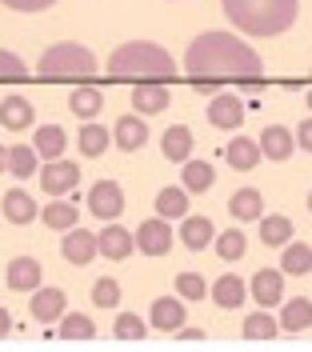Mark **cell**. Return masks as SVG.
<instances>
[{
  "label": "cell",
  "instance_id": "6da1fadb",
  "mask_svg": "<svg viewBox=\"0 0 312 352\" xmlns=\"http://www.w3.org/2000/svg\"><path fill=\"white\" fill-rule=\"evenodd\" d=\"M184 72L192 80H256L265 60L232 32H201L184 52Z\"/></svg>",
  "mask_w": 312,
  "mask_h": 352
},
{
  "label": "cell",
  "instance_id": "7a4b0ae2",
  "mask_svg": "<svg viewBox=\"0 0 312 352\" xmlns=\"http://www.w3.org/2000/svg\"><path fill=\"white\" fill-rule=\"evenodd\" d=\"M224 16L248 36H280L296 21V0H221Z\"/></svg>",
  "mask_w": 312,
  "mask_h": 352
},
{
  "label": "cell",
  "instance_id": "3957f363",
  "mask_svg": "<svg viewBox=\"0 0 312 352\" xmlns=\"http://www.w3.org/2000/svg\"><path fill=\"white\" fill-rule=\"evenodd\" d=\"M172 72H177V60L153 41H129L109 56V76H140V80L160 76L164 80Z\"/></svg>",
  "mask_w": 312,
  "mask_h": 352
},
{
  "label": "cell",
  "instance_id": "277c9868",
  "mask_svg": "<svg viewBox=\"0 0 312 352\" xmlns=\"http://www.w3.org/2000/svg\"><path fill=\"white\" fill-rule=\"evenodd\" d=\"M41 76H92L96 72V56H92L85 44H52L45 56H41V65H36Z\"/></svg>",
  "mask_w": 312,
  "mask_h": 352
},
{
  "label": "cell",
  "instance_id": "5b68a950",
  "mask_svg": "<svg viewBox=\"0 0 312 352\" xmlns=\"http://www.w3.org/2000/svg\"><path fill=\"white\" fill-rule=\"evenodd\" d=\"M89 212L100 220H116L124 212V192L116 180H96L89 188Z\"/></svg>",
  "mask_w": 312,
  "mask_h": 352
},
{
  "label": "cell",
  "instance_id": "8992f818",
  "mask_svg": "<svg viewBox=\"0 0 312 352\" xmlns=\"http://www.w3.org/2000/svg\"><path fill=\"white\" fill-rule=\"evenodd\" d=\"M80 184V168L72 164V160H48L45 168H41V188H45L48 197H65V192H72Z\"/></svg>",
  "mask_w": 312,
  "mask_h": 352
},
{
  "label": "cell",
  "instance_id": "52a82bcc",
  "mask_svg": "<svg viewBox=\"0 0 312 352\" xmlns=\"http://www.w3.org/2000/svg\"><path fill=\"white\" fill-rule=\"evenodd\" d=\"M136 248H140L144 256H164V252L172 248V228H168V220L164 217L144 220V224L136 228Z\"/></svg>",
  "mask_w": 312,
  "mask_h": 352
},
{
  "label": "cell",
  "instance_id": "ba28073f",
  "mask_svg": "<svg viewBox=\"0 0 312 352\" xmlns=\"http://www.w3.org/2000/svg\"><path fill=\"white\" fill-rule=\"evenodd\" d=\"M68 264H89L96 252H100V236H92L85 228H68L65 232V244H60Z\"/></svg>",
  "mask_w": 312,
  "mask_h": 352
},
{
  "label": "cell",
  "instance_id": "9c48e42d",
  "mask_svg": "<svg viewBox=\"0 0 312 352\" xmlns=\"http://www.w3.org/2000/svg\"><path fill=\"white\" fill-rule=\"evenodd\" d=\"M136 252V232L129 228H120V224H112L100 232V256H109V261H129Z\"/></svg>",
  "mask_w": 312,
  "mask_h": 352
},
{
  "label": "cell",
  "instance_id": "30bf717a",
  "mask_svg": "<svg viewBox=\"0 0 312 352\" xmlns=\"http://www.w3.org/2000/svg\"><path fill=\"white\" fill-rule=\"evenodd\" d=\"M184 312H188V308L180 305L177 296H160V300H153L148 324H153L156 332H177V329H184Z\"/></svg>",
  "mask_w": 312,
  "mask_h": 352
},
{
  "label": "cell",
  "instance_id": "8fae6325",
  "mask_svg": "<svg viewBox=\"0 0 312 352\" xmlns=\"http://www.w3.org/2000/svg\"><path fill=\"white\" fill-rule=\"evenodd\" d=\"M208 120H212L216 129H241V120H245V104H241V96H232V92L212 96V104H208Z\"/></svg>",
  "mask_w": 312,
  "mask_h": 352
},
{
  "label": "cell",
  "instance_id": "7c38bea8",
  "mask_svg": "<svg viewBox=\"0 0 312 352\" xmlns=\"http://www.w3.org/2000/svg\"><path fill=\"white\" fill-rule=\"evenodd\" d=\"M112 140H116L120 153H136V148H144V140H148V124H144L140 116H120V120L112 124Z\"/></svg>",
  "mask_w": 312,
  "mask_h": 352
},
{
  "label": "cell",
  "instance_id": "4fadbf2b",
  "mask_svg": "<svg viewBox=\"0 0 312 352\" xmlns=\"http://www.w3.org/2000/svg\"><path fill=\"white\" fill-rule=\"evenodd\" d=\"M252 296H256L260 308H276L285 300V276L272 272V268H260V272L252 276Z\"/></svg>",
  "mask_w": 312,
  "mask_h": 352
},
{
  "label": "cell",
  "instance_id": "5bb4252c",
  "mask_svg": "<svg viewBox=\"0 0 312 352\" xmlns=\"http://www.w3.org/2000/svg\"><path fill=\"white\" fill-rule=\"evenodd\" d=\"M28 308H32V320L52 324V320H60V316H65V292H60V288H36Z\"/></svg>",
  "mask_w": 312,
  "mask_h": 352
},
{
  "label": "cell",
  "instance_id": "9a60e30c",
  "mask_svg": "<svg viewBox=\"0 0 312 352\" xmlns=\"http://www.w3.org/2000/svg\"><path fill=\"white\" fill-rule=\"evenodd\" d=\"M216 241V228L208 217H180V244H188L192 252H201Z\"/></svg>",
  "mask_w": 312,
  "mask_h": 352
},
{
  "label": "cell",
  "instance_id": "2e32d148",
  "mask_svg": "<svg viewBox=\"0 0 312 352\" xmlns=\"http://www.w3.org/2000/svg\"><path fill=\"white\" fill-rule=\"evenodd\" d=\"M224 156H228V164L236 168V173H248V168H256L260 164V156H265V148H260V140H248V136H236L228 148H224Z\"/></svg>",
  "mask_w": 312,
  "mask_h": 352
},
{
  "label": "cell",
  "instance_id": "e0dca14e",
  "mask_svg": "<svg viewBox=\"0 0 312 352\" xmlns=\"http://www.w3.org/2000/svg\"><path fill=\"white\" fill-rule=\"evenodd\" d=\"M260 148H265L268 160H289L292 148H296V136H292L285 124H268V129L260 132Z\"/></svg>",
  "mask_w": 312,
  "mask_h": 352
},
{
  "label": "cell",
  "instance_id": "ac0fdd59",
  "mask_svg": "<svg viewBox=\"0 0 312 352\" xmlns=\"http://www.w3.org/2000/svg\"><path fill=\"white\" fill-rule=\"evenodd\" d=\"M8 288H16V292H36V288H41V264L32 261V256H16V261L8 264Z\"/></svg>",
  "mask_w": 312,
  "mask_h": 352
},
{
  "label": "cell",
  "instance_id": "d6986e66",
  "mask_svg": "<svg viewBox=\"0 0 312 352\" xmlns=\"http://www.w3.org/2000/svg\"><path fill=\"white\" fill-rule=\"evenodd\" d=\"M0 124L12 129V132L32 129V104H28L24 96H4V100H0Z\"/></svg>",
  "mask_w": 312,
  "mask_h": 352
},
{
  "label": "cell",
  "instance_id": "ffe728a7",
  "mask_svg": "<svg viewBox=\"0 0 312 352\" xmlns=\"http://www.w3.org/2000/svg\"><path fill=\"white\" fill-rule=\"evenodd\" d=\"M168 88L164 85H136L133 88V109L144 112V116H153V112H164L168 109Z\"/></svg>",
  "mask_w": 312,
  "mask_h": 352
},
{
  "label": "cell",
  "instance_id": "44dd1931",
  "mask_svg": "<svg viewBox=\"0 0 312 352\" xmlns=\"http://www.w3.org/2000/svg\"><path fill=\"white\" fill-rule=\"evenodd\" d=\"M160 148H164L168 160H177V164L192 160V132L184 129V124H172V129L160 136Z\"/></svg>",
  "mask_w": 312,
  "mask_h": 352
},
{
  "label": "cell",
  "instance_id": "7402d4cb",
  "mask_svg": "<svg viewBox=\"0 0 312 352\" xmlns=\"http://www.w3.org/2000/svg\"><path fill=\"white\" fill-rule=\"evenodd\" d=\"M60 340L68 344H89L92 336H96V324H92V316H80V312H65L60 316V332H56Z\"/></svg>",
  "mask_w": 312,
  "mask_h": 352
},
{
  "label": "cell",
  "instance_id": "603a6c76",
  "mask_svg": "<svg viewBox=\"0 0 312 352\" xmlns=\"http://www.w3.org/2000/svg\"><path fill=\"white\" fill-rule=\"evenodd\" d=\"M228 212L236 220H260L265 217V197L256 188H241V192H232V200H228Z\"/></svg>",
  "mask_w": 312,
  "mask_h": 352
},
{
  "label": "cell",
  "instance_id": "cb8c5ba5",
  "mask_svg": "<svg viewBox=\"0 0 312 352\" xmlns=\"http://www.w3.org/2000/svg\"><path fill=\"white\" fill-rule=\"evenodd\" d=\"M280 272L289 276H309L312 272V244H285V256H280Z\"/></svg>",
  "mask_w": 312,
  "mask_h": 352
},
{
  "label": "cell",
  "instance_id": "d4e9b609",
  "mask_svg": "<svg viewBox=\"0 0 312 352\" xmlns=\"http://www.w3.org/2000/svg\"><path fill=\"white\" fill-rule=\"evenodd\" d=\"M4 217L12 220V224H28V220L41 217V212H36V204H32V197H28V192H21V188H8V192H4Z\"/></svg>",
  "mask_w": 312,
  "mask_h": 352
},
{
  "label": "cell",
  "instance_id": "484cf974",
  "mask_svg": "<svg viewBox=\"0 0 312 352\" xmlns=\"http://www.w3.org/2000/svg\"><path fill=\"white\" fill-rule=\"evenodd\" d=\"M65 129L60 124H45V129H36V136H32V148L45 156V160H56V156L65 153Z\"/></svg>",
  "mask_w": 312,
  "mask_h": 352
},
{
  "label": "cell",
  "instance_id": "4316f807",
  "mask_svg": "<svg viewBox=\"0 0 312 352\" xmlns=\"http://www.w3.org/2000/svg\"><path fill=\"white\" fill-rule=\"evenodd\" d=\"M156 212L164 220L188 217V188H160L156 192Z\"/></svg>",
  "mask_w": 312,
  "mask_h": 352
},
{
  "label": "cell",
  "instance_id": "83f0119b",
  "mask_svg": "<svg viewBox=\"0 0 312 352\" xmlns=\"http://www.w3.org/2000/svg\"><path fill=\"white\" fill-rule=\"evenodd\" d=\"M309 324H312V300H304V296L289 300L285 312H280V329L285 332H304Z\"/></svg>",
  "mask_w": 312,
  "mask_h": 352
},
{
  "label": "cell",
  "instance_id": "f1b7e54d",
  "mask_svg": "<svg viewBox=\"0 0 312 352\" xmlns=\"http://www.w3.org/2000/svg\"><path fill=\"white\" fill-rule=\"evenodd\" d=\"M276 332H280V320H272L268 312H248L245 316V340L265 344V340H276Z\"/></svg>",
  "mask_w": 312,
  "mask_h": 352
},
{
  "label": "cell",
  "instance_id": "f546056e",
  "mask_svg": "<svg viewBox=\"0 0 312 352\" xmlns=\"http://www.w3.org/2000/svg\"><path fill=\"white\" fill-rule=\"evenodd\" d=\"M248 296V288L241 285V276H221L216 285H212V300L221 308H241Z\"/></svg>",
  "mask_w": 312,
  "mask_h": 352
},
{
  "label": "cell",
  "instance_id": "4dcf8cb0",
  "mask_svg": "<svg viewBox=\"0 0 312 352\" xmlns=\"http://www.w3.org/2000/svg\"><path fill=\"white\" fill-rule=\"evenodd\" d=\"M212 180H216V173L208 160H184V188L188 192H208Z\"/></svg>",
  "mask_w": 312,
  "mask_h": 352
},
{
  "label": "cell",
  "instance_id": "1f68e13d",
  "mask_svg": "<svg viewBox=\"0 0 312 352\" xmlns=\"http://www.w3.org/2000/svg\"><path fill=\"white\" fill-rule=\"evenodd\" d=\"M76 144H80V153L85 156H100L112 144V132L104 129V124H85L80 136H76Z\"/></svg>",
  "mask_w": 312,
  "mask_h": 352
},
{
  "label": "cell",
  "instance_id": "d6a6232c",
  "mask_svg": "<svg viewBox=\"0 0 312 352\" xmlns=\"http://www.w3.org/2000/svg\"><path fill=\"white\" fill-rule=\"evenodd\" d=\"M36 148L32 144H16V148H8V173L16 176V180H28V176L36 173Z\"/></svg>",
  "mask_w": 312,
  "mask_h": 352
},
{
  "label": "cell",
  "instance_id": "836d02e7",
  "mask_svg": "<svg viewBox=\"0 0 312 352\" xmlns=\"http://www.w3.org/2000/svg\"><path fill=\"white\" fill-rule=\"evenodd\" d=\"M100 104H104V96H100V88H92V85H80L68 96V109L76 112V116H96Z\"/></svg>",
  "mask_w": 312,
  "mask_h": 352
},
{
  "label": "cell",
  "instance_id": "e575fe53",
  "mask_svg": "<svg viewBox=\"0 0 312 352\" xmlns=\"http://www.w3.org/2000/svg\"><path fill=\"white\" fill-rule=\"evenodd\" d=\"M260 241L272 248V244H285L292 241V220L289 217H260Z\"/></svg>",
  "mask_w": 312,
  "mask_h": 352
},
{
  "label": "cell",
  "instance_id": "d590c367",
  "mask_svg": "<svg viewBox=\"0 0 312 352\" xmlns=\"http://www.w3.org/2000/svg\"><path fill=\"white\" fill-rule=\"evenodd\" d=\"M76 217H80V212H76L72 204H65V200H52L45 212H41V220H45L48 228H56V232H68V228H76Z\"/></svg>",
  "mask_w": 312,
  "mask_h": 352
},
{
  "label": "cell",
  "instance_id": "8d00e7d4",
  "mask_svg": "<svg viewBox=\"0 0 312 352\" xmlns=\"http://www.w3.org/2000/svg\"><path fill=\"white\" fill-rule=\"evenodd\" d=\"M245 248H248V241H245V232H241V228L216 232V256H221V261H241V256H245Z\"/></svg>",
  "mask_w": 312,
  "mask_h": 352
},
{
  "label": "cell",
  "instance_id": "74e56055",
  "mask_svg": "<svg viewBox=\"0 0 312 352\" xmlns=\"http://www.w3.org/2000/svg\"><path fill=\"white\" fill-rule=\"evenodd\" d=\"M92 305L96 308H116L120 305V285H116L112 276H100V280L92 285Z\"/></svg>",
  "mask_w": 312,
  "mask_h": 352
},
{
  "label": "cell",
  "instance_id": "f35d334b",
  "mask_svg": "<svg viewBox=\"0 0 312 352\" xmlns=\"http://www.w3.org/2000/svg\"><path fill=\"white\" fill-rule=\"evenodd\" d=\"M144 320H140V316H136V312H120V316H116V340H144Z\"/></svg>",
  "mask_w": 312,
  "mask_h": 352
},
{
  "label": "cell",
  "instance_id": "ab89813d",
  "mask_svg": "<svg viewBox=\"0 0 312 352\" xmlns=\"http://www.w3.org/2000/svg\"><path fill=\"white\" fill-rule=\"evenodd\" d=\"M204 292H208L204 276H197V272H180L177 276V296L180 300H201Z\"/></svg>",
  "mask_w": 312,
  "mask_h": 352
},
{
  "label": "cell",
  "instance_id": "60d3db41",
  "mask_svg": "<svg viewBox=\"0 0 312 352\" xmlns=\"http://www.w3.org/2000/svg\"><path fill=\"white\" fill-rule=\"evenodd\" d=\"M24 72H28V65H24L16 52H4L0 48V80H21Z\"/></svg>",
  "mask_w": 312,
  "mask_h": 352
},
{
  "label": "cell",
  "instance_id": "b9f144b4",
  "mask_svg": "<svg viewBox=\"0 0 312 352\" xmlns=\"http://www.w3.org/2000/svg\"><path fill=\"white\" fill-rule=\"evenodd\" d=\"M4 8H12V12H45V8H52L56 0H0Z\"/></svg>",
  "mask_w": 312,
  "mask_h": 352
},
{
  "label": "cell",
  "instance_id": "7bdbcfd3",
  "mask_svg": "<svg viewBox=\"0 0 312 352\" xmlns=\"http://www.w3.org/2000/svg\"><path fill=\"white\" fill-rule=\"evenodd\" d=\"M296 144H300L304 153H312V120H300V129H296Z\"/></svg>",
  "mask_w": 312,
  "mask_h": 352
},
{
  "label": "cell",
  "instance_id": "ee69618b",
  "mask_svg": "<svg viewBox=\"0 0 312 352\" xmlns=\"http://www.w3.org/2000/svg\"><path fill=\"white\" fill-rule=\"evenodd\" d=\"M177 340H180V344H201L204 332L201 329H177Z\"/></svg>",
  "mask_w": 312,
  "mask_h": 352
},
{
  "label": "cell",
  "instance_id": "f6af8a7d",
  "mask_svg": "<svg viewBox=\"0 0 312 352\" xmlns=\"http://www.w3.org/2000/svg\"><path fill=\"white\" fill-rule=\"evenodd\" d=\"M8 329H12V316H8V308H0V340L8 336Z\"/></svg>",
  "mask_w": 312,
  "mask_h": 352
},
{
  "label": "cell",
  "instance_id": "bcb514c9",
  "mask_svg": "<svg viewBox=\"0 0 312 352\" xmlns=\"http://www.w3.org/2000/svg\"><path fill=\"white\" fill-rule=\"evenodd\" d=\"M0 173H8V148L0 144Z\"/></svg>",
  "mask_w": 312,
  "mask_h": 352
},
{
  "label": "cell",
  "instance_id": "7dc6e473",
  "mask_svg": "<svg viewBox=\"0 0 312 352\" xmlns=\"http://www.w3.org/2000/svg\"><path fill=\"white\" fill-rule=\"evenodd\" d=\"M309 109H312V88H309Z\"/></svg>",
  "mask_w": 312,
  "mask_h": 352
},
{
  "label": "cell",
  "instance_id": "c3c4849f",
  "mask_svg": "<svg viewBox=\"0 0 312 352\" xmlns=\"http://www.w3.org/2000/svg\"><path fill=\"white\" fill-rule=\"evenodd\" d=\"M309 212H312V192H309Z\"/></svg>",
  "mask_w": 312,
  "mask_h": 352
}]
</instances>
